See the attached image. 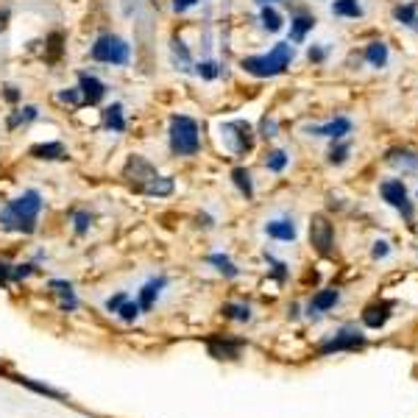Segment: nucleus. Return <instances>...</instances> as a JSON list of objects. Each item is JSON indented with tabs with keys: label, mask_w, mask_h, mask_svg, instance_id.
Returning a JSON list of instances; mask_svg holds the SVG:
<instances>
[{
	"label": "nucleus",
	"mask_w": 418,
	"mask_h": 418,
	"mask_svg": "<svg viewBox=\"0 0 418 418\" xmlns=\"http://www.w3.org/2000/svg\"><path fill=\"white\" fill-rule=\"evenodd\" d=\"M42 207H45V201H42L39 190H34V187L22 190L17 199L6 201V207L0 209V229L14 231V234H34Z\"/></svg>",
	"instance_id": "nucleus-1"
},
{
	"label": "nucleus",
	"mask_w": 418,
	"mask_h": 418,
	"mask_svg": "<svg viewBox=\"0 0 418 418\" xmlns=\"http://www.w3.org/2000/svg\"><path fill=\"white\" fill-rule=\"evenodd\" d=\"M290 62H293V45L290 42H279L265 56H248V59H243L240 67L248 75H254V78H273V75H282L290 67Z\"/></svg>",
	"instance_id": "nucleus-2"
},
{
	"label": "nucleus",
	"mask_w": 418,
	"mask_h": 418,
	"mask_svg": "<svg viewBox=\"0 0 418 418\" xmlns=\"http://www.w3.org/2000/svg\"><path fill=\"white\" fill-rule=\"evenodd\" d=\"M168 145L176 157H196L201 151V129L190 115H173L168 123Z\"/></svg>",
	"instance_id": "nucleus-3"
},
{
	"label": "nucleus",
	"mask_w": 418,
	"mask_h": 418,
	"mask_svg": "<svg viewBox=\"0 0 418 418\" xmlns=\"http://www.w3.org/2000/svg\"><path fill=\"white\" fill-rule=\"evenodd\" d=\"M89 59L112 67H126L131 59V45L117 34H101L89 48Z\"/></svg>",
	"instance_id": "nucleus-4"
},
{
	"label": "nucleus",
	"mask_w": 418,
	"mask_h": 418,
	"mask_svg": "<svg viewBox=\"0 0 418 418\" xmlns=\"http://www.w3.org/2000/svg\"><path fill=\"white\" fill-rule=\"evenodd\" d=\"M159 173H157V168L145 159V157H140V154H131L129 159H126V168H123V179L140 193L151 179H157Z\"/></svg>",
	"instance_id": "nucleus-5"
},
{
	"label": "nucleus",
	"mask_w": 418,
	"mask_h": 418,
	"mask_svg": "<svg viewBox=\"0 0 418 418\" xmlns=\"http://www.w3.org/2000/svg\"><path fill=\"white\" fill-rule=\"evenodd\" d=\"M310 243L321 257H329L335 248V229L326 215H312L310 220Z\"/></svg>",
	"instance_id": "nucleus-6"
},
{
	"label": "nucleus",
	"mask_w": 418,
	"mask_h": 418,
	"mask_svg": "<svg viewBox=\"0 0 418 418\" xmlns=\"http://www.w3.org/2000/svg\"><path fill=\"white\" fill-rule=\"evenodd\" d=\"M223 131H226V140H229L231 151H237V154L251 151V145H254V131H251V126H248L245 120L226 123V126H223Z\"/></svg>",
	"instance_id": "nucleus-7"
},
{
	"label": "nucleus",
	"mask_w": 418,
	"mask_h": 418,
	"mask_svg": "<svg viewBox=\"0 0 418 418\" xmlns=\"http://www.w3.org/2000/svg\"><path fill=\"white\" fill-rule=\"evenodd\" d=\"M78 89H81V101L84 106H98L103 98H106V84L92 75V73H78Z\"/></svg>",
	"instance_id": "nucleus-8"
},
{
	"label": "nucleus",
	"mask_w": 418,
	"mask_h": 418,
	"mask_svg": "<svg viewBox=\"0 0 418 418\" xmlns=\"http://www.w3.org/2000/svg\"><path fill=\"white\" fill-rule=\"evenodd\" d=\"M357 346H366V338H363L357 329H343V332H338L332 340H326V343L321 346V354L349 352V349H357Z\"/></svg>",
	"instance_id": "nucleus-9"
},
{
	"label": "nucleus",
	"mask_w": 418,
	"mask_h": 418,
	"mask_svg": "<svg viewBox=\"0 0 418 418\" xmlns=\"http://www.w3.org/2000/svg\"><path fill=\"white\" fill-rule=\"evenodd\" d=\"M382 199H385L391 207L402 209V212H405V217H413V207L408 204V190H405V185H402L399 179H394V182H385V185H382Z\"/></svg>",
	"instance_id": "nucleus-10"
},
{
	"label": "nucleus",
	"mask_w": 418,
	"mask_h": 418,
	"mask_svg": "<svg viewBox=\"0 0 418 418\" xmlns=\"http://www.w3.org/2000/svg\"><path fill=\"white\" fill-rule=\"evenodd\" d=\"M28 154H31L34 159H39V162H62V159H67V148H64V143H59V140L31 145Z\"/></svg>",
	"instance_id": "nucleus-11"
},
{
	"label": "nucleus",
	"mask_w": 418,
	"mask_h": 418,
	"mask_svg": "<svg viewBox=\"0 0 418 418\" xmlns=\"http://www.w3.org/2000/svg\"><path fill=\"white\" fill-rule=\"evenodd\" d=\"M307 131L315 134V137L340 140V137H346V134L352 131V120H349V117H338V120H332V123H326V126H310Z\"/></svg>",
	"instance_id": "nucleus-12"
},
{
	"label": "nucleus",
	"mask_w": 418,
	"mask_h": 418,
	"mask_svg": "<svg viewBox=\"0 0 418 418\" xmlns=\"http://www.w3.org/2000/svg\"><path fill=\"white\" fill-rule=\"evenodd\" d=\"M168 284V279L165 276H159V279H151L143 290H140V298H137V304H140V310L143 312H148L154 304H157V298H159V293H162V287Z\"/></svg>",
	"instance_id": "nucleus-13"
},
{
	"label": "nucleus",
	"mask_w": 418,
	"mask_h": 418,
	"mask_svg": "<svg viewBox=\"0 0 418 418\" xmlns=\"http://www.w3.org/2000/svg\"><path fill=\"white\" fill-rule=\"evenodd\" d=\"M240 349H243L240 340H217V338L209 340V354L215 360H234L240 357Z\"/></svg>",
	"instance_id": "nucleus-14"
},
{
	"label": "nucleus",
	"mask_w": 418,
	"mask_h": 418,
	"mask_svg": "<svg viewBox=\"0 0 418 418\" xmlns=\"http://www.w3.org/2000/svg\"><path fill=\"white\" fill-rule=\"evenodd\" d=\"M103 126H106V131H112V134H123L126 131V117H123V103H109L106 109H103Z\"/></svg>",
	"instance_id": "nucleus-15"
},
{
	"label": "nucleus",
	"mask_w": 418,
	"mask_h": 418,
	"mask_svg": "<svg viewBox=\"0 0 418 418\" xmlns=\"http://www.w3.org/2000/svg\"><path fill=\"white\" fill-rule=\"evenodd\" d=\"M391 310H394V304H391V301L371 304V307L363 312V321H366V326H371V329H380V326H385V321L391 318Z\"/></svg>",
	"instance_id": "nucleus-16"
},
{
	"label": "nucleus",
	"mask_w": 418,
	"mask_h": 418,
	"mask_svg": "<svg viewBox=\"0 0 418 418\" xmlns=\"http://www.w3.org/2000/svg\"><path fill=\"white\" fill-rule=\"evenodd\" d=\"M173 190H176V185H173L171 176H157V179H151L140 193H143V196H151V199H168V196H173Z\"/></svg>",
	"instance_id": "nucleus-17"
},
{
	"label": "nucleus",
	"mask_w": 418,
	"mask_h": 418,
	"mask_svg": "<svg viewBox=\"0 0 418 418\" xmlns=\"http://www.w3.org/2000/svg\"><path fill=\"white\" fill-rule=\"evenodd\" d=\"M265 231H268V237H273V240H296V226L290 223V220H271L268 226H265Z\"/></svg>",
	"instance_id": "nucleus-18"
},
{
	"label": "nucleus",
	"mask_w": 418,
	"mask_h": 418,
	"mask_svg": "<svg viewBox=\"0 0 418 418\" xmlns=\"http://www.w3.org/2000/svg\"><path fill=\"white\" fill-rule=\"evenodd\" d=\"M36 117H39V109H36V106H22V109H17L14 115H8L6 126L14 131V129H20V126H28V123H34Z\"/></svg>",
	"instance_id": "nucleus-19"
},
{
	"label": "nucleus",
	"mask_w": 418,
	"mask_h": 418,
	"mask_svg": "<svg viewBox=\"0 0 418 418\" xmlns=\"http://www.w3.org/2000/svg\"><path fill=\"white\" fill-rule=\"evenodd\" d=\"M50 287L62 296V307H64V310H75V307H78V301H75V293H73V284H70V282H64V279H53V282H50Z\"/></svg>",
	"instance_id": "nucleus-20"
},
{
	"label": "nucleus",
	"mask_w": 418,
	"mask_h": 418,
	"mask_svg": "<svg viewBox=\"0 0 418 418\" xmlns=\"http://www.w3.org/2000/svg\"><path fill=\"white\" fill-rule=\"evenodd\" d=\"M231 182L237 185V190H240V193H243V196H245L248 201L254 199V185H251V173H248L245 168H234V171H231Z\"/></svg>",
	"instance_id": "nucleus-21"
},
{
	"label": "nucleus",
	"mask_w": 418,
	"mask_h": 418,
	"mask_svg": "<svg viewBox=\"0 0 418 418\" xmlns=\"http://www.w3.org/2000/svg\"><path fill=\"white\" fill-rule=\"evenodd\" d=\"M366 59H368L374 67H385V62H388V45H385V42H371V45L366 48Z\"/></svg>",
	"instance_id": "nucleus-22"
},
{
	"label": "nucleus",
	"mask_w": 418,
	"mask_h": 418,
	"mask_svg": "<svg viewBox=\"0 0 418 418\" xmlns=\"http://www.w3.org/2000/svg\"><path fill=\"white\" fill-rule=\"evenodd\" d=\"M312 25H315V20H312V17L298 14V17L290 22V39H293V42H301V39H304V34H307Z\"/></svg>",
	"instance_id": "nucleus-23"
},
{
	"label": "nucleus",
	"mask_w": 418,
	"mask_h": 418,
	"mask_svg": "<svg viewBox=\"0 0 418 418\" xmlns=\"http://www.w3.org/2000/svg\"><path fill=\"white\" fill-rule=\"evenodd\" d=\"M259 20H262V25L268 28V31H282V14L273 8V6H262V11H259Z\"/></svg>",
	"instance_id": "nucleus-24"
},
{
	"label": "nucleus",
	"mask_w": 418,
	"mask_h": 418,
	"mask_svg": "<svg viewBox=\"0 0 418 418\" xmlns=\"http://www.w3.org/2000/svg\"><path fill=\"white\" fill-rule=\"evenodd\" d=\"M332 11L338 17H360L363 14V6L357 0H335L332 3Z\"/></svg>",
	"instance_id": "nucleus-25"
},
{
	"label": "nucleus",
	"mask_w": 418,
	"mask_h": 418,
	"mask_svg": "<svg viewBox=\"0 0 418 418\" xmlns=\"http://www.w3.org/2000/svg\"><path fill=\"white\" fill-rule=\"evenodd\" d=\"M338 298H340V293H338V290H321V293L312 298V310H315V312L329 310V307H335V304H338Z\"/></svg>",
	"instance_id": "nucleus-26"
},
{
	"label": "nucleus",
	"mask_w": 418,
	"mask_h": 418,
	"mask_svg": "<svg viewBox=\"0 0 418 418\" xmlns=\"http://www.w3.org/2000/svg\"><path fill=\"white\" fill-rule=\"evenodd\" d=\"M92 212H87V209H75L73 212V229H75V234H87L89 231V226H92Z\"/></svg>",
	"instance_id": "nucleus-27"
},
{
	"label": "nucleus",
	"mask_w": 418,
	"mask_h": 418,
	"mask_svg": "<svg viewBox=\"0 0 418 418\" xmlns=\"http://www.w3.org/2000/svg\"><path fill=\"white\" fill-rule=\"evenodd\" d=\"M265 168L273 171V173H282L287 168V154L284 151H271L268 159H265Z\"/></svg>",
	"instance_id": "nucleus-28"
},
{
	"label": "nucleus",
	"mask_w": 418,
	"mask_h": 418,
	"mask_svg": "<svg viewBox=\"0 0 418 418\" xmlns=\"http://www.w3.org/2000/svg\"><path fill=\"white\" fill-rule=\"evenodd\" d=\"M209 262H212V265H215L223 276H237V268L231 265V259H229V257H223V254H212V257H209Z\"/></svg>",
	"instance_id": "nucleus-29"
},
{
	"label": "nucleus",
	"mask_w": 418,
	"mask_h": 418,
	"mask_svg": "<svg viewBox=\"0 0 418 418\" xmlns=\"http://www.w3.org/2000/svg\"><path fill=\"white\" fill-rule=\"evenodd\" d=\"M223 312H226V318H231V321H248V318H251V310H248L245 304H226Z\"/></svg>",
	"instance_id": "nucleus-30"
},
{
	"label": "nucleus",
	"mask_w": 418,
	"mask_h": 418,
	"mask_svg": "<svg viewBox=\"0 0 418 418\" xmlns=\"http://www.w3.org/2000/svg\"><path fill=\"white\" fill-rule=\"evenodd\" d=\"M62 103H70V106H84V101H81V89L78 87H70V89H62L59 95H56Z\"/></svg>",
	"instance_id": "nucleus-31"
},
{
	"label": "nucleus",
	"mask_w": 418,
	"mask_h": 418,
	"mask_svg": "<svg viewBox=\"0 0 418 418\" xmlns=\"http://www.w3.org/2000/svg\"><path fill=\"white\" fill-rule=\"evenodd\" d=\"M391 162L394 165H408V168H416L418 157L410 154V151H391Z\"/></svg>",
	"instance_id": "nucleus-32"
},
{
	"label": "nucleus",
	"mask_w": 418,
	"mask_h": 418,
	"mask_svg": "<svg viewBox=\"0 0 418 418\" xmlns=\"http://www.w3.org/2000/svg\"><path fill=\"white\" fill-rule=\"evenodd\" d=\"M143 310H140V304L137 301H126L120 310H117V315L126 321V324H131V321H137V315H140Z\"/></svg>",
	"instance_id": "nucleus-33"
},
{
	"label": "nucleus",
	"mask_w": 418,
	"mask_h": 418,
	"mask_svg": "<svg viewBox=\"0 0 418 418\" xmlns=\"http://www.w3.org/2000/svg\"><path fill=\"white\" fill-rule=\"evenodd\" d=\"M349 151H352V148H349L346 143L338 145V148H332V151H329V165H343V162L349 159Z\"/></svg>",
	"instance_id": "nucleus-34"
},
{
	"label": "nucleus",
	"mask_w": 418,
	"mask_h": 418,
	"mask_svg": "<svg viewBox=\"0 0 418 418\" xmlns=\"http://www.w3.org/2000/svg\"><path fill=\"white\" fill-rule=\"evenodd\" d=\"M59 50H62V34H50V36H48V59L56 62V59H59Z\"/></svg>",
	"instance_id": "nucleus-35"
},
{
	"label": "nucleus",
	"mask_w": 418,
	"mask_h": 418,
	"mask_svg": "<svg viewBox=\"0 0 418 418\" xmlns=\"http://www.w3.org/2000/svg\"><path fill=\"white\" fill-rule=\"evenodd\" d=\"M276 120L273 117H262V126H259V134L265 137V140H271V137H276Z\"/></svg>",
	"instance_id": "nucleus-36"
},
{
	"label": "nucleus",
	"mask_w": 418,
	"mask_h": 418,
	"mask_svg": "<svg viewBox=\"0 0 418 418\" xmlns=\"http://www.w3.org/2000/svg\"><path fill=\"white\" fill-rule=\"evenodd\" d=\"M199 75L207 78V81L217 78V64H215V62H201V64H199Z\"/></svg>",
	"instance_id": "nucleus-37"
},
{
	"label": "nucleus",
	"mask_w": 418,
	"mask_h": 418,
	"mask_svg": "<svg viewBox=\"0 0 418 418\" xmlns=\"http://www.w3.org/2000/svg\"><path fill=\"white\" fill-rule=\"evenodd\" d=\"M126 301H129V296H126V293H117V296L106 298V310H109V312H117V310H120Z\"/></svg>",
	"instance_id": "nucleus-38"
},
{
	"label": "nucleus",
	"mask_w": 418,
	"mask_h": 418,
	"mask_svg": "<svg viewBox=\"0 0 418 418\" xmlns=\"http://www.w3.org/2000/svg\"><path fill=\"white\" fill-rule=\"evenodd\" d=\"M8 282H17L14 279V265H8V262L0 259V284H8Z\"/></svg>",
	"instance_id": "nucleus-39"
},
{
	"label": "nucleus",
	"mask_w": 418,
	"mask_h": 418,
	"mask_svg": "<svg viewBox=\"0 0 418 418\" xmlns=\"http://www.w3.org/2000/svg\"><path fill=\"white\" fill-rule=\"evenodd\" d=\"M396 20H402V22H416V8H413V6H405V8L399 6V8H396Z\"/></svg>",
	"instance_id": "nucleus-40"
},
{
	"label": "nucleus",
	"mask_w": 418,
	"mask_h": 418,
	"mask_svg": "<svg viewBox=\"0 0 418 418\" xmlns=\"http://www.w3.org/2000/svg\"><path fill=\"white\" fill-rule=\"evenodd\" d=\"M22 98V92H20V87H14V84H8V87H3V101H8V103H17Z\"/></svg>",
	"instance_id": "nucleus-41"
},
{
	"label": "nucleus",
	"mask_w": 418,
	"mask_h": 418,
	"mask_svg": "<svg viewBox=\"0 0 418 418\" xmlns=\"http://www.w3.org/2000/svg\"><path fill=\"white\" fill-rule=\"evenodd\" d=\"M173 53H176V56H182V64H190V50L185 48V42H182V39H173Z\"/></svg>",
	"instance_id": "nucleus-42"
},
{
	"label": "nucleus",
	"mask_w": 418,
	"mask_h": 418,
	"mask_svg": "<svg viewBox=\"0 0 418 418\" xmlns=\"http://www.w3.org/2000/svg\"><path fill=\"white\" fill-rule=\"evenodd\" d=\"M193 6H199V0H173V8H176L179 14H185V11L193 8Z\"/></svg>",
	"instance_id": "nucleus-43"
},
{
	"label": "nucleus",
	"mask_w": 418,
	"mask_h": 418,
	"mask_svg": "<svg viewBox=\"0 0 418 418\" xmlns=\"http://www.w3.org/2000/svg\"><path fill=\"white\" fill-rule=\"evenodd\" d=\"M374 257H377V259H382V257H388V243H385V240H380V243H374Z\"/></svg>",
	"instance_id": "nucleus-44"
},
{
	"label": "nucleus",
	"mask_w": 418,
	"mask_h": 418,
	"mask_svg": "<svg viewBox=\"0 0 418 418\" xmlns=\"http://www.w3.org/2000/svg\"><path fill=\"white\" fill-rule=\"evenodd\" d=\"M310 59L321 62V59H324V50H321V48H310Z\"/></svg>",
	"instance_id": "nucleus-45"
},
{
	"label": "nucleus",
	"mask_w": 418,
	"mask_h": 418,
	"mask_svg": "<svg viewBox=\"0 0 418 418\" xmlns=\"http://www.w3.org/2000/svg\"><path fill=\"white\" fill-rule=\"evenodd\" d=\"M8 20V8H0V25Z\"/></svg>",
	"instance_id": "nucleus-46"
},
{
	"label": "nucleus",
	"mask_w": 418,
	"mask_h": 418,
	"mask_svg": "<svg viewBox=\"0 0 418 418\" xmlns=\"http://www.w3.org/2000/svg\"><path fill=\"white\" fill-rule=\"evenodd\" d=\"M257 3H262V6H271V3H273V0H257Z\"/></svg>",
	"instance_id": "nucleus-47"
}]
</instances>
